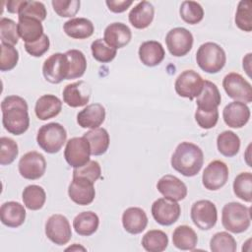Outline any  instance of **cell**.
I'll list each match as a JSON object with an SVG mask.
<instances>
[{
  "label": "cell",
  "mask_w": 252,
  "mask_h": 252,
  "mask_svg": "<svg viewBox=\"0 0 252 252\" xmlns=\"http://www.w3.org/2000/svg\"><path fill=\"white\" fill-rule=\"evenodd\" d=\"M29 107L26 99L19 95H8L1 102L2 124L13 135L24 134L30 126Z\"/></svg>",
  "instance_id": "cell-1"
},
{
  "label": "cell",
  "mask_w": 252,
  "mask_h": 252,
  "mask_svg": "<svg viewBox=\"0 0 252 252\" xmlns=\"http://www.w3.org/2000/svg\"><path fill=\"white\" fill-rule=\"evenodd\" d=\"M174 170L186 177L199 173L204 163V154L201 148L190 142H181L175 149L171 160Z\"/></svg>",
  "instance_id": "cell-2"
},
{
  "label": "cell",
  "mask_w": 252,
  "mask_h": 252,
  "mask_svg": "<svg viewBox=\"0 0 252 252\" xmlns=\"http://www.w3.org/2000/svg\"><path fill=\"white\" fill-rule=\"evenodd\" d=\"M251 222L250 208L238 202H230L223 206L221 211L222 226L232 233L246 231Z\"/></svg>",
  "instance_id": "cell-3"
},
{
  "label": "cell",
  "mask_w": 252,
  "mask_h": 252,
  "mask_svg": "<svg viewBox=\"0 0 252 252\" xmlns=\"http://www.w3.org/2000/svg\"><path fill=\"white\" fill-rule=\"evenodd\" d=\"M196 62L200 69L209 74L219 73L225 65L226 55L223 48L216 42H205L196 52Z\"/></svg>",
  "instance_id": "cell-4"
},
{
  "label": "cell",
  "mask_w": 252,
  "mask_h": 252,
  "mask_svg": "<svg viewBox=\"0 0 252 252\" xmlns=\"http://www.w3.org/2000/svg\"><path fill=\"white\" fill-rule=\"evenodd\" d=\"M67 140L65 128L57 122L42 125L36 135L37 145L48 154L58 153Z\"/></svg>",
  "instance_id": "cell-5"
},
{
  "label": "cell",
  "mask_w": 252,
  "mask_h": 252,
  "mask_svg": "<svg viewBox=\"0 0 252 252\" xmlns=\"http://www.w3.org/2000/svg\"><path fill=\"white\" fill-rule=\"evenodd\" d=\"M222 87L230 98L244 103L252 101L251 84L240 74L231 72L225 75L222 80Z\"/></svg>",
  "instance_id": "cell-6"
},
{
  "label": "cell",
  "mask_w": 252,
  "mask_h": 252,
  "mask_svg": "<svg viewBox=\"0 0 252 252\" xmlns=\"http://www.w3.org/2000/svg\"><path fill=\"white\" fill-rule=\"evenodd\" d=\"M91 147L88 140L83 137H74L66 142L64 158L74 168L81 167L90 161Z\"/></svg>",
  "instance_id": "cell-7"
},
{
  "label": "cell",
  "mask_w": 252,
  "mask_h": 252,
  "mask_svg": "<svg viewBox=\"0 0 252 252\" xmlns=\"http://www.w3.org/2000/svg\"><path fill=\"white\" fill-rule=\"evenodd\" d=\"M190 217L193 223L198 228L201 230H209L217 223V207L210 200H199L192 205Z\"/></svg>",
  "instance_id": "cell-8"
},
{
  "label": "cell",
  "mask_w": 252,
  "mask_h": 252,
  "mask_svg": "<svg viewBox=\"0 0 252 252\" xmlns=\"http://www.w3.org/2000/svg\"><path fill=\"white\" fill-rule=\"evenodd\" d=\"M204 86L203 78L194 70H185L176 78L174 89L176 94L185 98L193 100L197 97Z\"/></svg>",
  "instance_id": "cell-9"
},
{
  "label": "cell",
  "mask_w": 252,
  "mask_h": 252,
  "mask_svg": "<svg viewBox=\"0 0 252 252\" xmlns=\"http://www.w3.org/2000/svg\"><path fill=\"white\" fill-rule=\"evenodd\" d=\"M45 235L56 245L67 244L72 237L71 225L68 219L60 214L50 216L45 222Z\"/></svg>",
  "instance_id": "cell-10"
},
{
  "label": "cell",
  "mask_w": 252,
  "mask_h": 252,
  "mask_svg": "<svg viewBox=\"0 0 252 252\" xmlns=\"http://www.w3.org/2000/svg\"><path fill=\"white\" fill-rule=\"evenodd\" d=\"M68 73L69 63L65 53H54L43 62V77L51 84H59L63 80H67Z\"/></svg>",
  "instance_id": "cell-11"
},
{
  "label": "cell",
  "mask_w": 252,
  "mask_h": 252,
  "mask_svg": "<svg viewBox=\"0 0 252 252\" xmlns=\"http://www.w3.org/2000/svg\"><path fill=\"white\" fill-rule=\"evenodd\" d=\"M152 215L154 220L160 225L168 226L177 221L181 214L180 205L167 198H159L152 205Z\"/></svg>",
  "instance_id": "cell-12"
},
{
  "label": "cell",
  "mask_w": 252,
  "mask_h": 252,
  "mask_svg": "<svg viewBox=\"0 0 252 252\" xmlns=\"http://www.w3.org/2000/svg\"><path fill=\"white\" fill-rule=\"evenodd\" d=\"M194 42L193 34L185 28H174L165 36V43L168 51L175 57L186 55L192 48Z\"/></svg>",
  "instance_id": "cell-13"
},
{
  "label": "cell",
  "mask_w": 252,
  "mask_h": 252,
  "mask_svg": "<svg viewBox=\"0 0 252 252\" xmlns=\"http://www.w3.org/2000/svg\"><path fill=\"white\" fill-rule=\"evenodd\" d=\"M18 167L22 177L29 180H36L43 176L46 169V160L40 153L31 151L20 158Z\"/></svg>",
  "instance_id": "cell-14"
},
{
  "label": "cell",
  "mask_w": 252,
  "mask_h": 252,
  "mask_svg": "<svg viewBox=\"0 0 252 252\" xmlns=\"http://www.w3.org/2000/svg\"><path fill=\"white\" fill-rule=\"evenodd\" d=\"M228 173V167L225 162L219 159L213 160L203 171L202 183L208 190H219L226 184Z\"/></svg>",
  "instance_id": "cell-15"
},
{
  "label": "cell",
  "mask_w": 252,
  "mask_h": 252,
  "mask_svg": "<svg viewBox=\"0 0 252 252\" xmlns=\"http://www.w3.org/2000/svg\"><path fill=\"white\" fill-rule=\"evenodd\" d=\"M94 184V182L87 178L73 176V179L68 187L69 198L78 205H90L91 203H93L95 197V190Z\"/></svg>",
  "instance_id": "cell-16"
},
{
  "label": "cell",
  "mask_w": 252,
  "mask_h": 252,
  "mask_svg": "<svg viewBox=\"0 0 252 252\" xmlns=\"http://www.w3.org/2000/svg\"><path fill=\"white\" fill-rule=\"evenodd\" d=\"M92 89L85 81H78L67 85L62 93L63 101L70 107H81L86 105L91 97Z\"/></svg>",
  "instance_id": "cell-17"
},
{
  "label": "cell",
  "mask_w": 252,
  "mask_h": 252,
  "mask_svg": "<svg viewBox=\"0 0 252 252\" xmlns=\"http://www.w3.org/2000/svg\"><path fill=\"white\" fill-rule=\"evenodd\" d=\"M224 123L231 128H242L250 119V108L241 101H232L226 104L222 110Z\"/></svg>",
  "instance_id": "cell-18"
},
{
  "label": "cell",
  "mask_w": 252,
  "mask_h": 252,
  "mask_svg": "<svg viewBox=\"0 0 252 252\" xmlns=\"http://www.w3.org/2000/svg\"><path fill=\"white\" fill-rule=\"evenodd\" d=\"M157 189L164 198L176 202L183 200L187 196V186L185 183L171 174H165L159 178L157 183Z\"/></svg>",
  "instance_id": "cell-19"
},
{
  "label": "cell",
  "mask_w": 252,
  "mask_h": 252,
  "mask_svg": "<svg viewBox=\"0 0 252 252\" xmlns=\"http://www.w3.org/2000/svg\"><path fill=\"white\" fill-rule=\"evenodd\" d=\"M132 38L129 27L123 23H112L108 25L103 32L104 41L111 47L118 49L126 46Z\"/></svg>",
  "instance_id": "cell-20"
},
{
  "label": "cell",
  "mask_w": 252,
  "mask_h": 252,
  "mask_svg": "<svg viewBox=\"0 0 252 252\" xmlns=\"http://www.w3.org/2000/svg\"><path fill=\"white\" fill-rule=\"evenodd\" d=\"M105 119V108L100 103L87 105L77 114V123L82 128H98Z\"/></svg>",
  "instance_id": "cell-21"
},
{
  "label": "cell",
  "mask_w": 252,
  "mask_h": 252,
  "mask_svg": "<svg viewBox=\"0 0 252 252\" xmlns=\"http://www.w3.org/2000/svg\"><path fill=\"white\" fill-rule=\"evenodd\" d=\"M122 224L128 233L139 234L148 225L147 214L139 207H130L122 214Z\"/></svg>",
  "instance_id": "cell-22"
},
{
  "label": "cell",
  "mask_w": 252,
  "mask_h": 252,
  "mask_svg": "<svg viewBox=\"0 0 252 252\" xmlns=\"http://www.w3.org/2000/svg\"><path fill=\"white\" fill-rule=\"evenodd\" d=\"M1 222L8 227H19L26 220L25 207L15 201L5 202L0 208Z\"/></svg>",
  "instance_id": "cell-23"
},
{
  "label": "cell",
  "mask_w": 252,
  "mask_h": 252,
  "mask_svg": "<svg viewBox=\"0 0 252 252\" xmlns=\"http://www.w3.org/2000/svg\"><path fill=\"white\" fill-rule=\"evenodd\" d=\"M140 61L148 66L155 67L162 62L165 56V51L160 42L157 40L144 41L138 50Z\"/></svg>",
  "instance_id": "cell-24"
},
{
  "label": "cell",
  "mask_w": 252,
  "mask_h": 252,
  "mask_svg": "<svg viewBox=\"0 0 252 252\" xmlns=\"http://www.w3.org/2000/svg\"><path fill=\"white\" fill-rule=\"evenodd\" d=\"M221 96L220 93L211 81H204V86L201 94L197 96V109L202 111H214L217 110L220 104Z\"/></svg>",
  "instance_id": "cell-25"
},
{
  "label": "cell",
  "mask_w": 252,
  "mask_h": 252,
  "mask_svg": "<svg viewBox=\"0 0 252 252\" xmlns=\"http://www.w3.org/2000/svg\"><path fill=\"white\" fill-rule=\"evenodd\" d=\"M62 110L61 99L54 94H43L35 102L34 112L39 120L45 121L57 116Z\"/></svg>",
  "instance_id": "cell-26"
},
{
  "label": "cell",
  "mask_w": 252,
  "mask_h": 252,
  "mask_svg": "<svg viewBox=\"0 0 252 252\" xmlns=\"http://www.w3.org/2000/svg\"><path fill=\"white\" fill-rule=\"evenodd\" d=\"M155 17V8L152 3L148 1L139 2L134 8L131 9L128 19L130 24L138 30L148 28Z\"/></svg>",
  "instance_id": "cell-27"
},
{
  "label": "cell",
  "mask_w": 252,
  "mask_h": 252,
  "mask_svg": "<svg viewBox=\"0 0 252 252\" xmlns=\"http://www.w3.org/2000/svg\"><path fill=\"white\" fill-rule=\"evenodd\" d=\"M18 33L25 43L34 42L44 34L41 22L37 19L29 17L19 18Z\"/></svg>",
  "instance_id": "cell-28"
},
{
  "label": "cell",
  "mask_w": 252,
  "mask_h": 252,
  "mask_svg": "<svg viewBox=\"0 0 252 252\" xmlns=\"http://www.w3.org/2000/svg\"><path fill=\"white\" fill-rule=\"evenodd\" d=\"M63 30L71 38L85 39L93 35L94 27L87 18H73L64 23Z\"/></svg>",
  "instance_id": "cell-29"
},
{
  "label": "cell",
  "mask_w": 252,
  "mask_h": 252,
  "mask_svg": "<svg viewBox=\"0 0 252 252\" xmlns=\"http://www.w3.org/2000/svg\"><path fill=\"white\" fill-rule=\"evenodd\" d=\"M99 225L98 216L92 212H82L78 214L73 220V227L79 235L90 236L94 234Z\"/></svg>",
  "instance_id": "cell-30"
},
{
  "label": "cell",
  "mask_w": 252,
  "mask_h": 252,
  "mask_svg": "<svg viewBox=\"0 0 252 252\" xmlns=\"http://www.w3.org/2000/svg\"><path fill=\"white\" fill-rule=\"evenodd\" d=\"M83 136L88 140L93 156H101L108 150L110 139L106 129L100 127L91 129Z\"/></svg>",
  "instance_id": "cell-31"
},
{
  "label": "cell",
  "mask_w": 252,
  "mask_h": 252,
  "mask_svg": "<svg viewBox=\"0 0 252 252\" xmlns=\"http://www.w3.org/2000/svg\"><path fill=\"white\" fill-rule=\"evenodd\" d=\"M172 243L180 250H194L198 243L195 230L188 225L177 226L172 233Z\"/></svg>",
  "instance_id": "cell-32"
},
{
  "label": "cell",
  "mask_w": 252,
  "mask_h": 252,
  "mask_svg": "<svg viewBox=\"0 0 252 252\" xmlns=\"http://www.w3.org/2000/svg\"><path fill=\"white\" fill-rule=\"evenodd\" d=\"M217 147L222 156L232 158L239 152L240 139L234 132L226 130L219 134L217 138Z\"/></svg>",
  "instance_id": "cell-33"
},
{
  "label": "cell",
  "mask_w": 252,
  "mask_h": 252,
  "mask_svg": "<svg viewBox=\"0 0 252 252\" xmlns=\"http://www.w3.org/2000/svg\"><path fill=\"white\" fill-rule=\"evenodd\" d=\"M22 198L26 208L31 211H37L43 207L46 201V193L41 186L32 184L25 187Z\"/></svg>",
  "instance_id": "cell-34"
},
{
  "label": "cell",
  "mask_w": 252,
  "mask_h": 252,
  "mask_svg": "<svg viewBox=\"0 0 252 252\" xmlns=\"http://www.w3.org/2000/svg\"><path fill=\"white\" fill-rule=\"evenodd\" d=\"M168 245L167 234L159 229L146 232L142 238V246L148 252H162Z\"/></svg>",
  "instance_id": "cell-35"
},
{
  "label": "cell",
  "mask_w": 252,
  "mask_h": 252,
  "mask_svg": "<svg viewBox=\"0 0 252 252\" xmlns=\"http://www.w3.org/2000/svg\"><path fill=\"white\" fill-rule=\"evenodd\" d=\"M69 63L67 80L81 78L87 70V59L84 53L78 49H70L65 52Z\"/></svg>",
  "instance_id": "cell-36"
},
{
  "label": "cell",
  "mask_w": 252,
  "mask_h": 252,
  "mask_svg": "<svg viewBox=\"0 0 252 252\" xmlns=\"http://www.w3.org/2000/svg\"><path fill=\"white\" fill-rule=\"evenodd\" d=\"M233 192L236 197L244 202L251 203L252 201V174L251 172L239 173L233 181Z\"/></svg>",
  "instance_id": "cell-37"
},
{
  "label": "cell",
  "mask_w": 252,
  "mask_h": 252,
  "mask_svg": "<svg viewBox=\"0 0 252 252\" xmlns=\"http://www.w3.org/2000/svg\"><path fill=\"white\" fill-rule=\"evenodd\" d=\"M179 14L185 23L189 25H196L203 20L204 9L198 2L183 1L180 5Z\"/></svg>",
  "instance_id": "cell-38"
},
{
  "label": "cell",
  "mask_w": 252,
  "mask_h": 252,
  "mask_svg": "<svg viewBox=\"0 0 252 252\" xmlns=\"http://www.w3.org/2000/svg\"><path fill=\"white\" fill-rule=\"evenodd\" d=\"M210 249L213 252H235L237 244L234 237L226 231L217 232L210 240Z\"/></svg>",
  "instance_id": "cell-39"
},
{
  "label": "cell",
  "mask_w": 252,
  "mask_h": 252,
  "mask_svg": "<svg viewBox=\"0 0 252 252\" xmlns=\"http://www.w3.org/2000/svg\"><path fill=\"white\" fill-rule=\"evenodd\" d=\"M234 21L241 31L247 32L252 31V2L250 0H242L238 3Z\"/></svg>",
  "instance_id": "cell-40"
},
{
  "label": "cell",
  "mask_w": 252,
  "mask_h": 252,
  "mask_svg": "<svg viewBox=\"0 0 252 252\" xmlns=\"http://www.w3.org/2000/svg\"><path fill=\"white\" fill-rule=\"evenodd\" d=\"M91 50L93 57L100 63H108L112 61L117 54L116 49L109 46L102 38H97L93 41Z\"/></svg>",
  "instance_id": "cell-41"
},
{
  "label": "cell",
  "mask_w": 252,
  "mask_h": 252,
  "mask_svg": "<svg viewBox=\"0 0 252 252\" xmlns=\"http://www.w3.org/2000/svg\"><path fill=\"white\" fill-rule=\"evenodd\" d=\"M19 18L20 17H29V18H34L39 20L40 22L44 21L47 15L46 8L42 2L39 1H28L23 0L19 12H18Z\"/></svg>",
  "instance_id": "cell-42"
},
{
  "label": "cell",
  "mask_w": 252,
  "mask_h": 252,
  "mask_svg": "<svg viewBox=\"0 0 252 252\" xmlns=\"http://www.w3.org/2000/svg\"><path fill=\"white\" fill-rule=\"evenodd\" d=\"M18 24L9 18L2 17L0 20V38L1 43L16 45L19 41Z\"/></svg>",
  "instance_id": "cell-43"
},
{
  "label": "cell",
  "mask_w": 252,
  "mask_h": 252,
  "mask_svg": "<svg viewBox=\"0 0 252 252\" xmlns=\"http://www.w3.org/2000/svg\"><path fill=\"white\" fill-rule=\"evenodd\" d=\"M0 164L7 165L11 164L19 155L18 144L11 138L1 137L0 138Z\"/></svg>",
  "instance_id": "cell-44"
},
{
  "label": "cell",
  "mask_w": 252,
  "mask_h": 252,
  "mask_svg": "<svg viewBox=\"0 0 252 252\" xmlns=\"http://www.w3.org/2000/svg\"><path fill=\"white\" fill-rule=\"evenodd\" d=\"M19 61L18 50L10 44L1 43V55H0V70L2 72L11 71L16 67Z\"/></svg>",
  "instance_id": "cell-45"
},
{
  "label": "cell",
  "mask_w": 252,
  "mask_h": 252,
  "mask_svg": "<svg viewBox=\"0 0 252 252\" xmlns=\"http://www.w3.org/2000/svg\"><path fill=\"white\" fill-rule=\"evenodd\" d=\"M51 4L58 16L71 18L79 12L81 2L80 0H52Z\"/></svg>",
  "instance_id": "cell-46"
},
{
  "label": "cell",
  "mask_w": 252,
  "mask_h": 252,
  "mask_svg": "<svg viewBox=\"0 0 252 252\" xmlns=\"http://www.w3.org/2000/svg\"><path fill=\"white\" fill-rule=\"evenodd\" d=\"M100 175L101 168L96 160H90L85 165L78 168H74L73 170V176L84 177L91 180L94 183L100 178Z\"/></svg>",
  "instance_id": "cell-47"
},
{
  "label": "cell",
  "mask_w": 252,
  "mask_h": 252,
  "mask_svg": "<svg viewBox=\"0 0 252 252\" xmlns=\"http://www.w3.org/2000/svg\"><path fill=\"white\" fill-rule=\"evenodd\" d=\"M195 120L197 124L203 129L214 128L219 120V110L202 111L200 109H196Z\"/></svg>",
  "instance_id": "cell-48"
},
{
  "label": "cell",
  "mask_w": 252,
  "mask_h": 252,
  "mask_svg": "<svg viewBox=\"0 0 252 252\" xmlns=\"http://www.w3.org/2000/svg\"><path fill=\"white\" fill-rule=\"evenodd\" d=\"M49 45V37L44 33L38 40L32 43H25V49L30 55L33 57H40L48 51Z\"/></svg>",
  "instance_id": "cell-49"
},
{
  "label": "cell",
  "mask_w": 252,
  "mask_h": 252,
  "mask_svg": "<svg viewBox=\"0 0 252 252\" xmlns=\"http://www.w3.org/2000/svg\"><path fill=\"white\" fill-rule=\"evenodd\" d=\"M105 4L109 11L113 13H123L133 4V1L132 0H106Z\"/></svg>",
  "instance_id": "cell-50"
},
{
  "label": "cell",
  "mask_w": 252,
  "mask_h": 252,
  "mask_svg": "<svg viewBox=\"0 0 252 252\" xmlns=\"http://www.w3.org/2000/svg\"><path fill=\"white\" fill-rule=\"evenodd\" d=\"M22 2H23V0H9L6 3L7 11L9 13H12V14H16V13L18 14Z\"/></svg>",
  "instance_id": "cell-51"
},
{
  "label": "cell",
  "mask_w": 252,
  "mask_h": 252,
  "mask_svg": "<svg viewBox=\"0 0 252 252\" xmlns=\"http://www.w3.org/2000/svg\"><path fill=\"white\" fill-rule=\"evenodd\" d=\"M250 62H251V53L246 54V56L243 58V69H245L246 73L248 74V76H250V69L248 67H246V65H248L250 67Z\"/></svg>",
  "instance_id": "cell-52"
},
{
  "label": "cell",
  "mask_w": 252,
  "mask_h": 252,
  "mask_svg": "<svg viewBox=\"0 0 252 252\" xmlns=\"http://www.w3.org/2000/svg\"><path fill=\"white\" fill-rule=\"evenodd\" d=\"M68 250H71V251H77V250H82V251H86V248L85 247H83V246H81V245H79V244H77V243H75L74 245H72V246H70V247H68V248H66V251H68Z\"/></svg>",
  "instance_id": "cell-53"
}]
</instances>
